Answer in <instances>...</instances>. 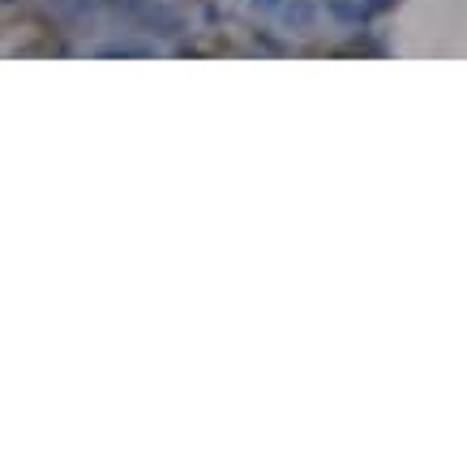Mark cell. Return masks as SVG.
I'll list each match as a JSON object with an SVG mask.
<instances>
[{"mask_svg":"<svg viewBox=\"0 0 467 467\" xmlns=\"http://www.w3.org/2000/svg\"><path fill=\"white\" fill-rule=\"evenodd\" d=\"M373 5H386V0H373Z\"/></svg>","mask_w":467,"mask_h":467,"instance_id":"6da1fadb","label":"cell"}]
</instances>
